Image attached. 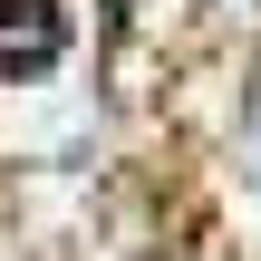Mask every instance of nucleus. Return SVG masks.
<instances>
[{"mask_svg": "<svg viewBox=\"0 0 261 261\" xmlns=\"http://www.w3.org/2000/svg\"><path fill=\"white\" fill-rule=\"evenodd\" d=\"M58 48H68V10L58 0H0V68L10 77H39Z\"/></svg>", "mask_w": 261, "mask_h": 261, "instance_id": "f257e3e1", "label": "nucleus"}]
</instances>
